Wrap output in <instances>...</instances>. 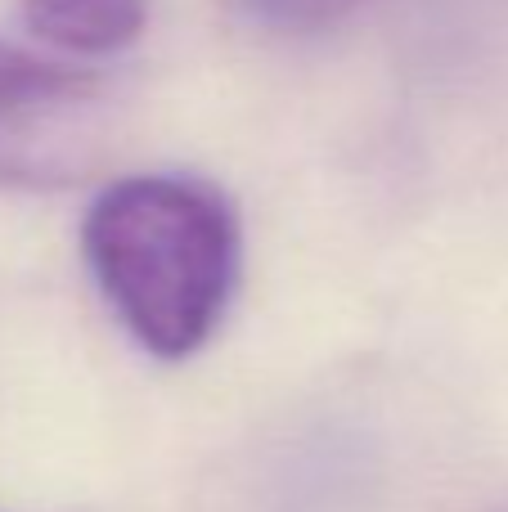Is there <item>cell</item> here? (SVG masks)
Wrapping results in <instances>:
<instances>
[{"mask_svg":"<svg viewBox=\"0 0 508 512\" xmlns=\"http://www.w3.org/2000/svg\"><path fill=\"white\" fill-rule=\"evenodd\" d=\"M113 149V90L90 68L0 41V185L68 189Z\"/></svg>","mask_w":508,"mask_h":512,"instance_id":"2","label":"cell"},{"mask_svg":"<svg viewBox=\"0 0 508 512\" xmlns=\"http://www.w3.org/2000/svg\"><path fill=\"white\" fill-rule=\"evenodd\" d=\"M18 18L59 54L108 59L144 36L149 0H18Z\"/></svg>","mask_w":508,"mask_h":512,"instance_id":"3","label":"cell"},{"mask_svg":"<svg viewBox=\"0 0 508 512\" xmlns=\"http://www.w3.org/2000/svg\"><path fill=\"white\" fill-rule=\"evenodd\" d=\"M81 248L126 333L158 360H185L230 306L243 239L207 180L126 176L90 203Z\"/></svg>","mask_w":508,"mask_h":512,"instance_id":"1","label":"cell"},{"mask_svg":"<svg viewBox=\"0 0 508 512\" xmlns=\"http://www.w3.org/2000/svg\"><path fill=\"white\" fill-rule=\"evenodd\" d=\"M257 23L275 27V32H320L347 18L360 0H243Z\"/></svg>","mask_w":508,"mask_h":512,"instance_id":"4","label":"cell"}]
</instances>
